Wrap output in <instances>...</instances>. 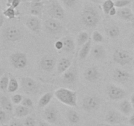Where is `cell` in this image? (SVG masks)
Returning a JSON list of instances; mask_svg holds the SVG:
<instances>
[{"label":"cell","mask_w":134,"mask_h":126,"mask_svg":"<svg viewBox=\"0 0 134 126\" xmlns=\"http://www.w3.org/2000/svg\"><path fill=\"white\" fill-rule=\"evenodd\" d=\"M56 98L62 104L71 106L76 107L77 105V94L74 91L67 88H59L54 91Z\"/></svg>","instance_id":"obj_1"},{"label":"cell","mask_w":134,"mask_h":126,"mask_svg":"<svg viewBox=\"0 0 134 126\" xmlns=\"http://www.w3.org/2000/svg\"><path fill=\"white\" fill-rule=\"evenodd\" d=\"M81 20L86 27L94 28L99 23V14L94 8L87 7L82 10L81 14Z\"/></svg>","instance_id":"obj_2"},{"label":"cell","mask_w":134,"mask_h":126,"mask_svg":"<svg viewBox=\"0 0 134 126\" xmlns=\"http://www.w3.org/2000/svg\"><path fill=\"white\" fill-rule=\"evenodd\" d=\"M9 60L11 65L16 69H23L27 64V56L24 52H14L9 56Z\"/></svg>","instance_id":"obj_3"},{"label":"cell","mask_w":134,"mask_h":126,"mask_svg":"<svg viewBox=\"0 0 134 126\" xmlns=\"http://www.w3.org/2000/svg\"><path fill=\"white\" fill-rule=\"evenodd\" d=\"M113 60L121 66H125L132 61V56L128 51L124 50L117 49L113 55Z\"/></svg>","instance_id":"obj_4"},{"label":"cell","mask_w":134,"mask_h":126,"mask_svg":"<svg viewBox=\"0 0 134 126\" xmlns=\"http://www.w3.org/2000/svg\"><path fill=\"white\" fill-rule=\"evenodd\" d=\"M22 32L19 28L15 26H10L6 28L4 32V37L7 41L15 42L22 39Z\"/></svg>","instance_id":"obj_5"},{"label":"cell","mask_w":134,"mask_h":126,"mask_svg":"<svg viewBox=\"0 0 134 126\" xmlns=\"http://www.w3.org/2000/svg\"><path fill=\"white\" fill-rule=\"evenodd\" d=\"M44 28L50 34H56L62 31L63 28V25L59 20L51 18L45 20Z\"/></svg>","instance_id":"obj_6"},{"label":"cell","mask_w":134,"mask_h":126,"mask_svg":"<svg viewBox=\"0 0 134 126\" xmlns=\"http://www.w3.org/2000/svg\"><path fill=\"white\" fill-rule=\"evenodd\" d=\"M48 14L51 18L62 20L65 17V12L62 5L58 1H54L51 3L48 9Z\"/></svg>","instance_id":"obj_7"},{"label":"cell","mask_w":134,"mask_h":126,"mask_svg":"<svg viewBox=\"0 0 134 126\" xmlns=\"http://www.w3.org/2000/svg\"><path fill=\"white\" fill-rule=\"evenodd\" d=\"M107 95L111 99L120 100L126 96V93L124 89L114 85H109L107 87Z\"/></svg>","instance_id":"obj_8"},{"label":"cell","mask_w":134,"mask_h":126,"mask_svg":"<svg viewBox=\"0 0 134 126\" xmlns=\"http://www.w3.org/2000/svg\"><path fill=\"white\" fill-rule=\"evenodd\" d=\"M21 85L25 93L33 94L37 90V84L36 81L30 77H22Z\"/></svg>","instance_id":"obj_9"},{"label":"cell","mask_w":134,"mask_h":126,"mask_svg":"<svg viewBox=\"0 0 134 126\" xmlns=\"http://www.w3.org/2000/svg\"><path fill=\"white\" fill-rule=\"evenodd\" d=\"M100 101L95 96H88L85 97L82 101V108L86 111H93L99 108Z\"/></svg>","instance_id":"obj_10"},{"label":"cell","mask_w":134,"mask_h":126,"mask_svg":"<svg viewBox=\"0 0 134 126\" xmlns=\"http://www.w3.org/2000/svg\"><path fill=\"white\" fill-rule=\"evenodd\" d=\"M26 25L29 30L34 33L40 32L41 28V20L36 16H30L26 19Z\"/></svg>","instance_id":"obj_11"},{"label":"cell","mask_w":134,"mask_h":126,"mask_svg":"<svg viewBox=\"0 0 134 126\" xmlns=\"http://www.w3.org/2000/svg\"><path fill=\"white\" fill-rule=\"evenodd\" d=\"M124 117L118 112L110 110L105 116V121L109 124H119L124 121Z\"/></svg>","instance_id":"obj_12"},{"label":"cell","mask_w":134,"mask_h":126,"mask_svg":"<svg viewBox=\"0 0 134 126\" xmlns=\"http://www.w3.org/2000/svg\"><path fill=\"white\" fill-rule=\"evenodd\" d=\"M117 17L126 22H134V13L130 8H120L117 10Z\"/></svg>","instance_id":"obj_13"},{"label":"cell","mask_w":134,"mask_h":126,"mask_svg":"<svg viewBox=\"0 0 134 126\" xmlns=\"http://www.w3.org/2000/svg\"><path fill=\"white\" fill-rule=\"evenodd\" d=\"M113 77L115 81L120 83H125L130 80V74L124 70L116 68L113 73Z\"/></svg>","instance_id":"obj_14"},{"label":"cell","mask_w":134,"mask_h":126,"mask_svg":"<svg viewBox=\"0 0 134 126\" xmlns=\"http://www.w3.org/2000/svg\"><path fill=\"white\" fill-rule=\"evenodd\" d=\"M56 60L54 58L50 56L43 57L40 61V67L45 72H51L54 68Z\"/></svg>","instance_id":"obj_15"},{"label":"cell","mask_w":134,"mask_h":126,"mask_svg":"<svg viewBox=\"0 0 134 126\" xmlns=\"http://www.w3.org/2000/svg\"><path fill=\"white\" fill-rule=\"evenodd\" d=\"M85 77L88 81L90 82H95L98 80L99 77V72L96 67L92 66L88 68L85 71Z\"/></svg>","instance_id":"obj_16"},{"label":"cell","mask_w":134,"mask_h":126,"mask_svg":"<svg viewBox=\"0 0 134 126\" xmlns=\"http://www.w3.org/2000/svg\"><path fill=\"white\" fill-rule=\"evenodd\" d=\"M44 117L45 120L50 123H54L57 121L58 115L56 110L53 106H49L44 110Z\"/></svg>","instance_id":"obj_17"},{"label":"cell","mask_w":134,"mask_h":126,"mask_svg":"<svg viewBox=\"0 0 134 126\" xmlns=\"http://www.w3.org/2000/svg\"><path fill=\"white\" fill-rule=\"evenodd\" d=\"M71 62L67 58H62L59 60L57 64V72L58 74H64L70 68Z\"/></svg>","instance_id":"obj_18"},{"label":"cell","mask_w":134,"mask_h":126,"mask_svg":"<svg viewBox=\"0 0 134 126\" xmlns=\"http://www.w3.org/2000/svg\"><path fill=\"white\" fill-rule=\"evenodd\" d=\"M0 104L1 108L5 110L7 113L11 114L13 112V106L12 104L11 101L9 98L4 95H1L0 98Z\"/></svg>","instance_id":"obj_19"},{"label":"cell","mask_w":134,"mask_h":126,"mask_svg":"<svg viewBox=\"0 0 134 126\" xmlns=\"http://www.w3.org/2000/svg\"><path fill=\"white\" fill-rule=\"evenodd\" d=\"M62 41L64 43V47H63V51L67 52H70L74 51L75 44V41L71 37L65 36L62 39Z\"/></svg>","instance_id":"obj_20"},{"label":"cell","mask_w":134,"mask_h":126,"mask_svg":"<svg viewBox=\"0 0 134 126\" xmlns=\"http://www.w3.org/2000/svg\"><path fill=\"white\" fill-rule=\"evenodd\" d=\"M44 7V2H34L30 8V13L31 15L38 16L41 15Z\"/></svg>","instance_id":"obj_21"},{"label":"cell","mask_w":134,"mask_h":126,"mask_svg":"<svg viewBox=\"0 0 134 126\" xmlns=\"http://www.w3.org/2000/svg\"><path fill=\"white\" fill-rule=\"evenodd\" d=\"M119 110L121 112L122 114L124 116H130L132 113L133 110V106H132L131 102L128 101V100H124L120 102L119 105Z\"/></svg>","instance_id":"obj_22"},{"label":"cell","mask_w":134,"mask_h":126,"mask_svg":"<svg viewBox=\"0 0 134 126\" xmlns=\"http://www.w3.org/2000/svg\"><path fill=\"white\" fill-rule=\"evenodd\" d=\"M92 54L96 59H104L106 55V51L104 47L100 45H98L93 47L92 49Z\"/></svg>","instance_id":"obj_23"},{"label":"cell","mask_w":134,"mask_h":126,"mask_svg":"<svg viewBox=\"0 0 134 126\" xmlns=\"http://www.w3.org/2000/svg\"><path fill=\"white\" fill-rule=\"evenodd\" d=\"M91 47L92 39L90 38L89 40L84 45L82 46V48L80 50L79 56V59L81 60H85L87 57L88 55H89V52H90V50H91Z\"/></svg>","instance_id":"obj_24"},{"label":"cell","mask_w":134,"mask_h":126,"mask_svg":"<svg viewBox=\"0 0 134 126\" xmlns=\"http://www.w3.org/2000/svg\"><path fill=\"white\" fill-rule=\"evenodd\" d=\"M52 97H53V93L51 92H48L44 94L39 98V102H38V106L39 108H44L47 106L50 103Z\"/></svg>","instance_id":"obj_25"},{"label":"cell","mask_w":134,"mask_h":126,"mask_svg":"<svg viewBox=\"0 0 134 126\" xmlns=\"http://www.w3.org/2000/svg\"><path fill=\"white\" fill-rule=\"evenodd\" d=\"M77 79V76L76 73L73 70H69L64 73L63 75V80L65 83L68 84H72Z\"/></svg>","instance_id":"obj_26"},{"label":"cell","mask_w":134,"mask_h":126,"mask_svg":"<svg viewBox=\"0 0 134 126\" xmlns=\"http://www.w3.org/2000/svg\"><path fill=\"white\" fill-rule=\"evenodd\" d=\"M15 116L18 118H23L27 116L30 114V108L24 105H18L14 110Z\"/></svg>","instance_id":"obj_27"},{"label":"cell","mask_w":134,"mask_h":126,"mask_svg":"<svg viewBox=\"0 0 134 126\" xmlns=\"http://www.w3.org/2000/svg\"><path fill=\"white\" fill-rule=\"evenodd\" d=\"M68 119L70 123H77L80 120V116L76 111L73 110H69L67 113Z\"/></svg>","instance_id":"obj_28"},{"label":"cell","mask_w":134,"mask_h":126,"mask_svg":"<svg viewBox=\"0 0 134 126\" xmlns=\"http://www.w3.org/2000/svg\"><path fill=\"white\" fill-rule=\"evenodd\" d=\"M120 29L117 26H111L109 27L108 28L106 29V33L107 35L111 38H117L120 34Z\"/></svg>","instance_id":"obj_29"},{"label":"cell","mask_w":134,"mask_h":126,"mask_svg":"<svg viewBox=\"0 0 134 126\" xmlns=\"http://www.w3.org/2000/svg\"><path fill=\"white\" fill-rule=\"evenodd\" d=\"M90 38H89V35L86 32H81L79 34L77 35V44L79 46H82L89 40Z\"/></svg>","instance_id":"obj_30"},{"label":"cell","mask_w":134,"mask_h":126,"mask_svg":"<svg viewBox=\"0 0 134 126\" xmlns=\"http://www.w3.org/2000/svg\"><path fill=\"white\" fill-rule=\"evenodd\" d=\"M18 88H19V83H18V80L14 77H10L7 91L9 93H14L18 90Z\"/></svg>","instance_id":"obj_31"},{"label":"cell","mask_w":134,"mask_h":126,"mask_svg":"<svg viewBox=\"0 0 134 126\" xmlns=\"http://www.w3.org/2000/svg\"><path fill=\"white\" fill-rule=\"evenodd\" d=\"M9 81H10V78L7 74H4L1 76V80H0V89L2 91H7Z\"/></svg>","instance_id":"obj_32"},{"label":"cell","mask_w":134,"mask_h":126,"mask_svg":"<svg viewBox=\"0 0 134 126\" xmlns=\"http://www.w3.org/2000/svg\"><path fill=\"white\" fill-rule=\"evenodd\" d=\"M115 6V2L113 0H105L102 4V10L105 14H109L110 10Z\"/></svg>","instance_id":"obj_33"},{"label":"cell","mask_w":134,"mask_h":126,"mask_svg":"<svg viewBox=\"0 0 134 126\" xmlns=\"http://www.w3.org/2000/svg\"><path fill=\"white\" fill-rule=\"evenodd\" d=\"M2 14L5 17L9 18V19L14 18L16 17V13L15 11V9L10 7H7V9L3 10Z\"/></svg>","instance_id":"obj_34"},{"label":"cell","mask_w":134,"mask_h":126,"mask_svg":"<svg viewBox=\"0 0 134 126\" xmlns=\"http://www.w3.org/2000/svg\"><path fill=\"white\" fill-rule=\"evenodd\" d=\"M131 3L130 0H116L115 2V7L120 8L126 7V6L129 5Z\"/></svg>","instance_id":"obj_35"},{"label":"cell","mask_w":134,"mask_h":126,"mask_svg":"<svg viewBox=\"0 0 134 126\" xmlns=\"http://www.w3.org/2000/svg\"><path fill=\"white\" fill-rule=\"evenodd\" d=\"M92 38V40L96 43H102L104 40L102 34L98 31H94L93 32Z\"/></svg>","instance_id":"obj_36"},{"label":"cell","mask_w":134,"mask_h":126,"mask_svg":"<svg viewBox=\"0 0 134 126\" xmlns=\"http://www.w3.org/2000/svg\"><path fill=\"white\" fill-rule=\"evenodd\" d=\"M21 3V0H7L6 5L7 7H10L16 9L20 4Z\"/></svg>","instance_id":"obj_37"},{"label":"cell","mask_w":134,"mask_h":126,"mask_svg":"<svg viewBox=\"0 0 134 126\" xmlns=\"http://www.w3.org/2000/svg\"><path fill=\"white\" fill-rule=\"evenodd\" d=\"M23 98L24 97H22V95L20 94H16L11 97V101L14 104H19L20 103L22 102Z\"/></svg>","instance_id":"obj_38"},{"label":"cell","mask_w":134,"mask_h":126,"mask_svg":"<svg viewBox=\"0 0 134 126\" xmlns=\"http://www.w3.org/2000/svg\"><path fill=\"white\" fill-rule=\"evenodd\" d=\"M24 126H35V120L32 117H27L24 122Z\"/></svg>","instance_id":"obj_39"},{"label":"cell","mask_w":134,"mask_h":126,"mask_svg":"<svg viewBox=\"0 0 134 126\" xmlns=\"http://www.w3.org/2000/svg\"><path fill=\"white\" fill-rule=\"evenodd\" d=\"M21 104L24 105V106L30 108L32 107L34 103H33V101L31 98H27V97H24L23 100H22V102H21Z\"/></svg>","instance_id":"obj_40"},{"label":"cell","mask_w":134,"mask_h":126,"mask_svg":"<svg viewBox=\"0 0 134 126\" xmlns=\"http://www.w3.org/2000/svg\"><path fill=\"white\" fill-rule=\"evenodd\" d=\"M62 1L67 7H73L77 2V0H62Z\"/></svg>","instance_id":"obj_41"},{"label":"cell","mask_w":134,"mask_h":126,"mask_svg":"<svg viewBox=\"0 0 134 126\" xmlns=\"http://www.w3.org/2000/svg\"><path fill=\"white\" fill-rule=\"evenodd\" d=\"M7 119V112L2 108L0 110V122L1 124L4 123Z\"/></svg>","instance_id":"obj_42"},{"label":"cell","mask_w":134,"mask_h":126,"mask_svg":"<svg viewBox=\"0 0 134 126\" xmlns=\"http://www.w3.org/2000/svg\"><path fill=\"white\" fill-rule=\"evenodd\" d=\"M54 47L57 50H62L63 47H64V43H63L62 41V40L57 41L55 43Z\"/></svg>","instance_id":"obj_43"},{"label":"cell","mask_w":134,"mask_h":126,"mask_svg":"<svg viewBox=\"0 0 134 126\" xmlns=\"http://www.w3.org/2000/svg\"><path fill=\"white\" fill-rule=\"evenodd\" d=\"M10 126H24V123H22L21 122H18L17 120H12L10 122Z\"/></svg>","instance_id":"obj_44"},{"label":"cell","mask_w":134,"mask_h":126,"mask_svg":"<svg viewBox=\"0 0 134 126\" xmlns=\"http://www.w3.org/2000/svg\"><path fill=\"white\" fill-rule=\"evenodd\" d=\"M116 14H117V10H116V7H114L110 10L109 13V15H110L111 17H114V16L116 15Z\"/></svg>","instance_id":"obj_45"},{"label":"cell","mask_w":134,"mask_h":126,"mask_svg":"<svg viewBox=\"0 0 134 126\" xmlns=\"http://www.w3.org/2000/svg\"><path fill=\"white\" fill-rule=\"evenodd\" d=\"M5 17L3 15V14L1 13V16H0V26H2L3 25L4 22H5Z\"/></svg>","instance_id":"obj_46"},{"label":"cell","mask_w":134,"mask_h":126,"mask_svg":"<svg viewBox=\"0 0 134 126\" xmlns=\"http://www.w3.org/2000/svg\"><path fill=\"white\" fill-rule=\"evenodd\" d=\"M129 123L131 125L134 126V114H132L129 119Z\"/></svg>","instance_id":"obj_47"},{"label":"cell","mask_w":134,"mask_h":126,"mask_svg":"<svg viewBox=\"0 0 134 126\" xmlns=\"http://www.w3.org/2000/svg\"><path fill=\"white\" fill-rule=\"evenodd\" d=\"M38 126H49L48 125V123L45 122H43V121H41L39 123V125Z\"/></svg>","instance_id":"obj_48"},{"label":"cell","mask_w":134,"mask_h":126,"mask_svg":"<svg viewBox=\"0 0 134 126\" xmlns=\"http://www.w3.org/2000/svg\"><path fill=\"white\" fill-rule=\"evenodd\" d=\"M131 103H132V106H133V108L134 109V93L132 94V95L131 96Z\"/></svg>","instance_id":"obj_49"},{"label":"cell","mask_w":134,"mask_h":126,"mask_svg":"<svg viewBox=\"0 0 134 126\" xmlns=\"http://www.w3.org/2000/svg\"><path fill=\"white\" fill-rule=\"evenodd\" d=\"M130 41L132 43H134V32L131 34L130 36Z\"/></svg>","instance_id":"obj_50"},{"label":"cell","mask_w":134,"mask_h":126,"mask_svg":"<svg viewBox=\"0 0 134 126\" xmlns=\"http://www.w3.org/2000/svg\"><path fill=\"white\" fill-rule=\"evenodd\" d=\"M96 126H111L110 124H106V123H100V124H98Z\"/></svg>","instance_id":"obj_51"},{"label":"cell","mask_w":134,"mask_h":126,"mask_svg":"<svg viewBox=\"0 0 134 126\" xmlns=\"http://www.w3.org/2000/svg\"><path fill=\"white\" fill-rule=\"evenodd\" d=\"M45 1H47V0H34V2H44Z\"/></svg>","instance_id":"obj_52"},{"label":"cell","mask_w":134,"mask_h":126,"mask_svg":"<svg viewBox=\"0 0 134 126\" xmlns=\"http://www.w3.org/2000/svg\"><path fill=\"white\" fill-rule=\"evenodd\" d=\"M88 1H92L94 3H99V0H88Z\"/></svg>","instance_id":"obj_53"},{"label":"cell","mask_w":134,"mask_h":126,"mask_svg":"<svg viewBox=\"0 0 134 126\" xmlns=\"http://www.w3.org/2000/svg\"><path fill=\"white\" fill-rule=\"evenodd\" d=\"M1 126H10L9 125H7V124H1Z\"/></svg>","instance_id":"obj_54"},{"label":"cell","mask_w":134,"mask_h":126,"mask_svg":"<svg viewBox=\"0 0 134 126\" xmlns=\"http://www.w3.org/2000/svg\"><path fill=\"white\" fill-rule=\"evenodd\" d=\"M133 13H134V1H133Z\"/></svg>","instance_id":"obj_55"},{"label":"cell","mask_w":134,"mask_h":126,"mask_svg":"<svg viewBox=\"0 0 134 126\" xmlns=\"http://www.w3.org/2000/svg\"><path fill=\"white\" fill-rule=\"evenodd\" d=\"M133 52H134V49H133Z\"/></svg>","instance_id":"obj_56"}]
</instances>
